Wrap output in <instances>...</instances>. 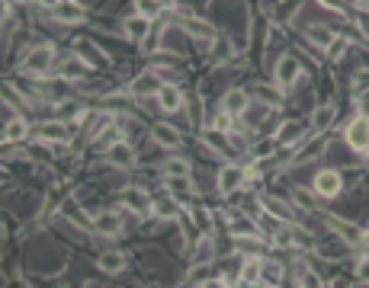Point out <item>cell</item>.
Listing matches in <instances>:
<instances>
[{
	"instance_id": "1",
	"label": "cell",
	"mask_w": 369,
	"mask_h": 288,
	"mask_svg": "<svg viewBox=\"0 0 369 288\" xmlns=\"http://www.w3.org/2000/svg\"><path fill=\"white\" fill-rule=\"evenodd\" d=\"M58 68V58H55L52 45H33L23 58V70L29 77H48V70Z\"/></svg>"
},
{
	"instance_id": "2",
	"label": "cell",
	"mask_w": 369,
	"mask_h": 288,
	"mask_svg": "<svg viewBox=\"0 0 369 288\" xmlns=\"http://www.w3.org/2000/svg\"><path fill=\"white\" fill-rule=\"evenodd\" d=\"M273 77H276V87L280 90H292L302 80V61L296 52H286L282 58H276V68H273Z\"/></svg>"
},
{
	"instance_id": "3",
	"label": "cell",
	"mask_w": 369,
	"mask_h": 288,
	"mask_svg": "<svg viewBox=\"0 0 369 288\" xmlns=\"http://www.w3.org/2000/svg\"><path fill=\"white\" fill-rule=\"evenodd\" d=\"M247 186V170L237 164H225L219 166V173H215V189L225 192V195H235Z\"/></svg>"
},
{
	"instance_id": "4",
	"label": "cell",
	"mask_w": 369,
	"mask_h": 288,
	"mask_svg": "<svg viewBox=\"0 0 369 288\" xmlns=\"http://www.w3.org/2000/svg\"><path fill=\"white\" fill-rule=\"evenodd\" d=\"M308 138V125L305 122H299V119H286V122L276 128V144L280 148H299L302 141Z\"/></svg>"
},
{
	"instance_id": "5",
	"label": "cell",
	"mask_w": 369,
	"mask_h": 288,
	"mask_svg": "<svg viewBox=\"0 0 369 288\" xmlns=\"http://www.w3.org/2000/svg\"><path fill=\"white\" fill-rule=\"evenodd\" d=\"M58 77L64 80V84H78V80H84L87 77V70H90V64L80 58V55H62L58 58Z\"/></svg>"
},
{
	"instance_id": "6",
	"label": "cell",
	"mask_w": 369,
	"mask_h": 288,
	"mask_svg": "<svg viewBox=\"0 0 369 288\" xmlns=\"http://www.w3.org/2000/svg\"><path fill=\"white\" fill-rule=\"evenodd\" d=\"M312 189H315V195H325V199H334V195H341V189H343L341 170H318Z\"/></svg>"
},
{
	"instance_id": "7",
	"label": "cell",
	"mask_w": 369,
	"mask_h": 288,
	"mask_svg": "<svg viewBox=\"0 0 369 288\" xmlns=\"http://www.w3.org/2000/svg\"><path fill=\"white\" fill-rule=\"evenodd\" d=\"M161 87H164V80L158 77V70H141L138 77L132 80V87L129 90H132L138 99H145V96H158Z\"/></svg>"
},
{
	"instance_id": "8",
	"label": "cell",
	"mask_w": 369,
	"mask_h": 288,
	"mask_svg": "<svg viewBox=\"0 0 369 288\" xmlns=\"http://www.w3.org/2000/svg\"><path fill=\"white\" fill-rule=\"evenodd\" d=\"M247 106H251V96L244 93L241 87H235V90H228V93L222 96V113H228L231 119H241V115L247 113Z\"/></svg>"
},
{
	"instance_id": "9",
	"label": "cell",
	"mask_w": 369,
	"mask_h": 288,
	"mask_svg": "<svg viewBox=\"0 0 369 288\" xmlns=\"http://www.w3.org/2000/svg\"><path fill=\"white\" fill-rule=\"evenodd\" d=\"M347 144L353 151H366L369 148V119L357 115L350 125H347Z\"/></svg>"
},
{
	"instance_id": "10",
	"label": "cell",
	"mask_w": 369,
	"mask_h": 288,
	"mask_svg": "<svg viewBox=\"0 0 369 288\" xmlns=\"http://www.w3.org/2000/svg\"><path fill=\"white\" fill-rule=\"evenodd\" d=\"M154 99H158V106L164 109V113H170V115L183 109V90L177 87V84H164V87H161V93L154 96Z\"/></svg>"
},
{
	"instance_id": "11",
	"label": "cell",
	"mask_w": 369,
	"mask_h": 288,
	"mask_svg": "<svg viewBox=\"0 0 369 288\" xmlns=\"http://www.w3.org/2000/svg\"><path fill=\"white\" fill-rule=\"evenodd\" d=\"M260 205H264V211H270V215H276V218L282 221V224H289L292 218H296V205L292 202H286V199H276V195H264L260 199Z\"/></svg>"
},
{
	"instance_id": "12",
	"label": "cell",
	"mask_w": 369,
	"mask_h": 288,
	"mask_svg": "<svg viewBox=\"0 0 369 288\" xmlns=\"http://www.w3.org/2000/svg\"><path fill=\"white\" fill-rule=\"evenodd\" d=\"M35 131H39V138H42L45 144H52V148H58V144H64V141L71 138V135H68V125L58 122V119H52V122H42Z\"/></svg>"
},
{
	"instance_id": "13",
	"label": "cell",
	"mask_w": 369,
	"mask_h": 288,
	"mask_svg": "<svg viewBox=\"0 0 369 288\" xmlns=\"http://www.w3.org/2000/svg\"><path fill=\"white\" fill-rule=\"evenodd\" d=\"M48 13H52L58 23H80V19H87V10L80 7V3H48Z\"/></svg>"
},
{
	"instance_id": "14",
	"label": "cell",
	"mask_w": 369,
	"mask_h": 288,
	"mask_svg": "<svg viewBox=\"0 0 369 288\" xmlns=\"http://www.w3.org/2000/svg\"><path fill=\"white\" fill-rule=\"evenodd\" d=\"M123 202H125V209L135 211V215H148V211H154V199H151L145 189H125Z\"/></svg>"
},
{
	"instance_id": "15",
	"label": "cell",
	"mask_w": 369,
	"mask_h": 288,
	"mask_svg": "<svg viewBox=\"0 0 369 288\" xmlns=\"http://www.w3.org/2000/svg\"><path fill=\"white\" fill-rule=\"evenodd\" d=\"M334 115H337V109L331 103L315 106V113H312V122H308V128L315 131V135H325V131L334 125Z\"/></svg>"
},
{
	"instance_id": "16",
	"label": "cell",
	"mask_w": 369,
	"mask_h": 288,
	"mask_svg": "<svg viewBox=\"0 0 369 288\" xmlns=\"http://www.w3.org/2000/svg\"><path fill=\"white\" fill-rule=\"evenodd\" d=\"M93 231H97L100 237H116L123 231V221H119L116 211H97V215H93Z\"/></svg>"
},
{
	"instance_id": "17",
	"label": "cell",
	"mask_w": 369,
	"mask_h": 288,
	"mask_svg": "<svg viewBox=\"0 0 369 288\" xmlns=\"http://www.w3.org/2000/svg\"><path fill=\"white\" fill-rule=\"evenodd\" d=\"M123 29H125V39H129V42H145L148 32H151V19H145L141 13H135V17H129L123 23Z\"/></svg>"
},
{
	"instance_id": "18",
	"label": "cell",
	"mask_w": 369,
	"mask_h": 288,
	"mask_svg": "<svg viewBox=\"0 0 369 288\" xmlns=\"http://www.w3.org/2000/svg\"><path fill=\"white\" fill-rule=\"evenodd\" d=\"M151 138H154V144H161V148H180V144H183L180 131H177L174 125H164V122H158L151 128Z\"/></svg>"
},
{
	"instance_id": "19",
	"label": "cell",
	"mask_w": 369,
	"mask_h": 288,
	"mask_svg": "<svg viewBox=\"0 0 369 288\" xmlns=\"http://www.w3.org/2000/svg\"><path fill=\"white\" fill-rule=\"evenodd\" d=\"M106 160L113 166H132L135 164V148L129 144V141H119V144H113V148L106 151Z\"/></svg>"
},
{
	"instance_id": "20",
	"label": "cell",
	"mask_w": 369,
	"mask_h": 288,
	"mask_svg": "<svg viewBox=\"0 0 369 288\" xmlns=\"http://www.w3.org/2000/svg\"><path fill=\"white\" fill-rule=\"evenodd\" d=\"M161 173H164V180H190V176H193V166L183 157H170V160H164Z\"/></svg>"
},
{
	"instance_id": "21",
	"label": "cell",
	"mask_w": 369,
	"mask_h": 288,
	"mask_svg": "<svg viewBox=\"0 0 369 288\" xmlns=\"http://www.w3.org/2000/svg\"><path fill=\"white\" fill-rule=\"evenodd\" d=\"M331 227H334V234L341 237L343 244H363L366 240V234H363L357 224H350V221H341V218H331Z\"/></svg>"
},
{
	"instance_id": "22",
	"label": "cell",
	"mask_w": 369,
	"mask_h": 288,
	"mask_svg": "<svg viewBox=\"0 0 369 288\" xmlns=\"http://www.w3.org/2000/svg\"><path fill=\"white\" fill-rule=\"evenodd\" d=\"M334 29H327V26H321V23H308L305 26V39H308V45H318V48H327V45L334 42Z\"/></svg>"
},
{
	"instance_id": "23",
	"label": "cell",
	"mask_w": 369,
	"mask_h": 288,
	"mask_svg": "<svg viewBox=\"0 0 369 288\" xmlns=\"http://www.w3.org/2000/svg\"><path fill=\"white\" fill-rule=\"evenodd\" d=\"M228 234H231V237H260V227H257L254 218H247V215H237V218L228 221Z\"/></svg>"
},
{
	"instance_id": "24",
	"label": "cell",
	"mask_w": 369,
	"mask_h": 288,
	"mask_svg": "<svg viewBox=\"0 0 369 288\" xmlns=\"http://www.w3.org/2000/svg\"><path fill=\"white\" fill-rule=\"evenodd\" d=\"M154 215L164 221H174V218H183V209L174 195H164V199H154Z\"/></svg>"
},
{
	"instance_id": "25",
	"label": "cell",
	"mask_w": 369,
	"mask_h": 288,
	"mask_svg": "<svg viewBox=\"0 0 369 288\" xmlns=\"http://www.w3.org/2000/svg\"><path fill=\"white\" fill-rule=\"evenodd\" d=\"M260 266H264V260H241V266H237L241 285H260Z\"/></svg>"
},
{
	"instance_id": "26",
	"label": "cell",
	"mask_w": 369,
	"mask_h": 288,
	"mask_svg": "<svg viewBox=\"0 0 369 288\" xmlns=\"http://www.w3.org/2000/svg\"><path fill=\"white\" fill-rule=\"evenodd\" d=\"M26 135H29L26 119H10V122H3V141H7V144H19V141H26Z\"/></svg>"
},
{
	"instance_id": "27",
	"label": "cell",
	"mask_w": 369,
	"mask_h": 288,
	"mask_svg": "<svg viewBox=\"0 0 369 288\" xmlns=\"http://www.w3.org/2000/svg\"><path fill=\"white\" fill-rule=\"evenodd\" d=\"M97 266L103 272H109V276H116V272L125 269V253H119V250H106V253H100Z\"/></svg>"
},
{
	"instance_id": "28",
	"label": "cell",
	"mask_w": 369,
	"mask_h": 288,
	"mask_svg": "<svg viewBox=\"0 0 369 288\" xmlns=\"http://www.w3.org/2000/svg\"><path fill=\"white\" fill-rule=\"evenodd\" d=\"M280 282H282V266L276 260H264V266H260V285L280 288Z\"/></svg>"
},
{
	"instance_id": "29",
	"label": "cell",
	"mask_w": 369,
	"mask_h": 288,
	"mask_svg": "<svg viewBox=\"0 0 369 288\" xmlns=\"http://www.w3.org/2000/svg\"><path fill=\"white\" fill-rule=\"evenodd\" d=\"M347 52H350V42H347V35H343V32H337L334 42L325 48V58H327V61H343V55H347Z\"/></svg>"
},
{
	"instance_id": "30",
	"label": "cell",
	"mask_w": 369,
	"mask_h": 288,
	"mask_svg": "<svg viewBox=\"0 0 369 288\" xmlns=\"http://www.w3.org/2000/svg\"><path fill=\"white\" fill-rule=\"evenodd\" d=\"M209 58H212V61H219V64H225L228 58H235V45L228 42V35H225V32L219 35V45H212Z\"/></svg>"
},
{
	"instance_id": "31",
	"label": "cell",
	"mask_w": 369,
	"mask_h": 288,
	"mask_svg": "<svg viewBox=\"0 0 369 288\" xmlns=\"http://www.w3.org/2000/svg\"><path fill=\"white\" fill-rule=\"evenodd\" d=\"M206 144H209L212 151H219L222 157H228L231 154V141H228V135H219V131H206Z\"/></svg>"
},
{
	"instance_id": "32",
	"label": "cell",
	"mask_w": 369,
	"mask_h": 288,
	"mask_svg": "<svg viewBox=\"0 0 369 288\" xmlns=\"http://www.w3.org/2000/svg\"><path fill=\"white\" fill-rule=\"evenodd\" d=\"M80 119V106L74 103V99H64V103H58V122H78Z\"/></svg>"
},
{
	"instance_id": "33",
	"label": "cell",
	"mask_w": 369,
	"mask_h": 288,
	"mask_svg": "<svg viewBox=\"0 0 369 288\" xmlns=\"http://www.w3.org/2000/svg\"><path fill=\"white\" fill-rule=\"evenodd\" d=\"M299 288H325V282H321L318 269H302L299 272Z\"/></svg>"
},
{
	"instance_id": "34",
	"label": "cell",
	"mask_w": 369,
	"mask_h": 288,
	"mask_svg": "<svg viewBox=\"0 0 369 288\" xmlns=\"http://www.w3.org/2000/svg\"><path fill=\"white\" fill-rule=\"evenodd\" d=\"M138 13L145 19H154L158 13H164V3H154V0H145V3H138Z\"/></svg>"
},
{
	"instance_id": "35",
	"label": "cell",
	"mask_w": 369,
	"mask_h": 288,
	"mask_svg": "<svg viewBox=\"0 0 369 288\" xmlns=\"http://www.w3.org/2000/svg\"><path fill=\"white\" fill-rule=\"evenodd\" d=\"M273 148H276V141H257L254 151H251V157L264 160V157H270V154H273Z\"/></svg>"
},
{
	"instance_id": "36",
	"label": "cell",
	"mask_w": 369,
	"mask_h": 288,
	"mask_svg": "<svg viewBox=\"0 0 369 288\" xmlns=\"http://www.w3.org/2000/svg\"><path fill=\"white\" fill-rule=\"evenodd\" d=\"M353 84H357V90H360V93H366V90H369V68L357 70V77H353Z\"/></svg>"
},
{
	"instance_id": "37",
	"label": "cell",
	"mask_w": 369,
	"mask_h": 288,
	"mask_svg": "<svg viewBox=\"0 0 369 288\" xmlns=\"http://www.w3.org/2000/svg\"><path fill=\"white\" fill-rule=\"evenodd\" d=\"M202 288H235V285H231V282H225V279H222V276H212V279L206 282V285H202Z\"/></svg>"
},
{
	"instance_id": "38",
	"label": "cell",
	"mask_w": 369,
	"mask_h": 288,
	"mask_svg": "<svg viewBox=\"0 0 369 288\" xmlns=\"http://www.w3.org/2000/svg\"><path fill=\"white\" fill-rule=\"evenodd\" d=\"M357 106H360L363 119H369V90H366V93H360V103H357Z\"/></svg>"
},
{
	"instance_id": "39",
	"label": "cell",
	"mask_w": 369,
	"mask_h": 288,
	"mask_svg": "<svg viewBox=\"0 0 369 288\" xmlns=\"http://www.w3.org/2000/svg\"><path fill=\"white\" fill-rule=\"evenodd\" d=\"M363 260L369 262V234H366V240H363Z\"/></svg>"
},
{
	"instance_id": "40",
	"label": "cell",
	"mask_w": 369,
	"mask_h": 288,
	"mask_svg": "<svg viewBox=\"0 0 369 288\" xmlns=\"http://www.w3.org/2000/svg\"><path fill=\"white\" fill-rule=\"evenodd\" d=\"M331 288H350V282H343V279H334V282H331Z\"/></svg>"
},
{
	"instance_id": "41",
	"label": "cell",
	"mask_w": 369,
	"mask_h": 288,
	"mask_svg": "<svg viewBox=\"0 0 369 288\" xmlns=\"http://www.w3.org/2000/svg\"><path fill=\"white\" fill-rule=\"evenodd\" d=\"M363 157H366V160H369V148H366V151H363Z\"/></svg>"
},
{
	"instance_id": "42",
	"label": "cell",
	"mask_w": 369,
	"mask_h": 288,
	"mask_svg": "<svg viewBox=\"0 0 369 288\" xmlns=\"http://www.w3.org/2000/svg\"><path fill=\"white\" fill-rule=\"evenodd\" d=\"M257 288H270V285H257Z\"/></svg>"
}]
</instances>
